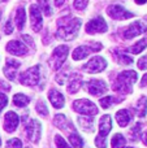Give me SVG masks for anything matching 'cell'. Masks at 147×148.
<instances>
[{
  "label": "cell",
  "instance_id": "obj_1",
  "mask_svg": "<svg viewBox=\"0 0 147 148\" xmlns=\"http://www.w3.org/2000/svg\"><path fill=\"white\" fill-rule=\"evenodd\" d=\"M57 25H59V29L56 31V38L61 40H73L80 31L81 20L68 16L65 18H60L57 21Z\"/></svg>",
  "mask_w": 147,
  "mask_h": 148
},
{
  "label": "cell",
  "instance_id": "obj_2",
  "mask_svg": "<svg viewBox=\"0 0 147 148\" xmlns=\"http://www.w3.org/2000/svg\"><path fill=\"white\" fill-rule=\"evenodd\" d=\"M138 79V75L133 70H128V72H122L116 77V81L113 84V90L121 94H130L132 92L133 83H135Z\"/></svg>",
  "mask_w": 147,
  "mask_h": 148
},
{
  "label": "cell",
  "instance_id": "obj_3",
  "mask_svg": "<svg viewBox=\"0 0 147 148\" xmlns=\"http://www.w3.org/2000/svg\"><path fill=\"white\" fill-rule=\"evenodd\" d=\"M112 129L111 117L108 114L103 116L99 121V134L95 139V144L99 148H107V136Z\"/></svg>",
  "mask_w": 147,
  "mask_h": 148
},
{
  "label": "cell",
  "instance_id": "obj_4",
  "mask_svg": "<svg viewBox=\"0 0 147 148\" xmlns=\"http://www.w3.org/2000/svg\"><path fill=\"white\" fill-rule=\"evenodd\" d=\"M39 79H41V66L39 65L30 68L26 72L21 73L20 75V82L23 86H35L39 83Z\"/></svg>",
  "mask_w": 147,
  "mask_h": 148
},
{
  "label": "cell",
  "instance_id": "obj_5",
  "mask_svg": "<svg viewBox=\"0 0 147 148\" xmlns=\"http://www.w3.org/2000/svg\"><path fill=\"white\" fill-rule=\"evenodd\" d=\"M73 109L76 112L81 113L83 116H95L98 113V108L94 103H91L90 100L87 99H80V100H76L73 103Z\"/></svg>",
  "mask_w": 147,
  "mask_h": 148
},
{
  "label": "cell",
  "instance_id": "obj_6",
  "mask_svg": "<svg viewBox=\"0 0 147 148\" xmlns=\"http://www.w3.org/2000/svg\"><path fill=\"white\" fill-rule=\"evenodd\" d=\"M68 52H69V47L68 46H59L54 49L52 52V59H51V65L55 70L60 69L64 64V61L67 60Z\"/></svg>",
  "mask_w": 147,
  "mask_h": 148
},
{
  "label": "cell",
  "instance_id": "obj_7",
  "mask_svg": "<svg viewBox=\"0 0 147 148\" xmlns=\"http://www.w3.org/2000/svg\"><path fill=\"white\" fill-rule=\"evenodd\" d=\"M145 31L147 33V26L141 21H137V22H133L132 25H129L126 29H124L121 35L124 39H133L137 35H141L142 33H145Z\"/></svg>",
  "mask_w": 147,
  "mask_h": 148
},
{
  "label": "cell",
  "instance_id": "obj_8",
  "mask_svg": "<svg viewBox=\"0 0 147 148\" xmlns=\"http://www.w3.org/2000/svg\"><path fill=\"white\" fill-rule=\"evenodd\" d=\"M102 49L100 43H93L90 46H80L73 51V60H83L91 52H98Z\"/></svg>",
  "mask_w": 147,
  "mask_h": 148
},
{
  "label": "cell",
  "instance_id": "obj_9",
  "mask_svg": "<svg viewBox=\"0 0 147 148\" xmlns=\"http://www.w3.org/2000/svg\"><path fill=\"white\" fill-rule=\"evenodd\" d=\"M107 14L111 18H113V20H128V18L134 17V14L132 12L126 10L121 5H116V4L109 5L107 8Z\"/></svg>",
  "mask_w": 147,
  "mask_h": 148
},
{
  "label": "cell",
  "instance_id": "obj_10",
  "mask_svg": "<svg viewBox=\"0 0 147 148\" xmlns=\"http://www.w3.org/2000/svg\"><path fill=\"white\" fill-rule=\"evenodd\" d=\"M107 23L104 21L103 17L98 16V17L93 18L90 22H87L86 25V33L87 34H100V33H106L107 31Z\"/></svg>",
  "mask_w": 147,
  "mask_h": 148
},
{
  "label": "cell",
  "instance_id": "obj_11",
  "mask_svg": "<svg viewBox=\"0 0 147 148\" xmlns=\"http://www.w3.org/2000/svg\"><path fill=\"white\" fill-rule=\"evenodd\" d=\"M107 68V61L100 56H95L83 66V72L86 73H100Z\"/></svg>",
  "mask_w": 147,
  "mask_h": 148
},
{
  "label": "cell",
  "instance_id": "obj_12",
  "mask_svg": "<svg viewBox=\"0 0 147 148\" xmlns=\"http://www.w3.org/2000/svg\"><path fill=\"white\" fill-rule=\"evenodd\" d=\"M85 88L89 94L94 95V96H98V95H103L107 91V84L102 79H91V81L86 82Z\"/></svg>",
  "mask_w": 147,
  "mask_h": 148
},
{
  "label": "cell",
  "instance_id": "obj_13",
  "mask_svg": "<svg viewBox=\"0 0 147 148\" xmlns=\"http://www.w3.org/2000/svg\"><path fill=\"white\" fill-rule=\"evenodd\" d=\"M30 18H31V27L35 33H39L43 26V17H42V10L36 4L30 5Z\"/></svg>",
  "mask_w": 147,
  "mask_h": 148
},
{
  "label": "cell",
  "instance_id": "obj_14",
  "mask_svg": "<svg viewBox=\"0 0 147 148\" xmlns=\"http://www.w3.org/2000/svg\"><path fill=\"white\" fill-rule=\"evenodd\" d=\"M26 134H27V138L30 140H33L34 143H38L39 139H41V134H42L41 122L36 120H30V122L26 126Z\"/></svg>",
  "mask_w": 147,
  "mask_h": 148
},
{
  "label": "cell",
  "instance_id": "obj_15",
  "mask_svg": "<svg viewBox=\"0 0 147 148\" xmlns=\"http://www.w3.org/2000/svg\"><path fill=\"white\" fill-rule=\"evenodd\" d=\"M7 51L9 52V53L14 55V56H22V55L27 53V47H26L22 42L12 40V42H8Z\"/></svg>",
  "mask_w": 147,
  "mask_h": 148
},
{
  "label": "cell",
  "instance_id": "obj_16",
  "mask_svg": "<svg viewBox=\"0 0 147 148\" xmlns=\"http://www.w3.org/2000/svg\"><path fill=\"white\" fill-rule=\"evenodd\" d=\"M18 121H20L18 120V116L14 112H12V110L8 112L4 116V130L7 133H13L18 126Z\"/></svg>",
  "mask_w": 147,
  "mask_h": 148
},
{
  "label": "cell",
  "instance_id": "obj_17",
  "mask_svg": "<svg viewBox=\"0 0 147 148\" xmlns=\"http://www.w3.org/2000/svg\"><path fill=\"white\" fill-rule=\"evenodd\" d=\"M20 65H21V62L17 61V60L7 59V65L4 66V74L7 75V78L13 81L16 78V70L20 68Z\"/></svg>",
  "mask_w": 147,
  "mask_h": 148
},
{
  "label": "cell",
  "instance_id": "obj_18",
  "mask_svg": "<svg viewBox=\"0 0 147 148\" xmlns=\"http://www.w3.org/2000/svg\"><path fill=\"white\" fill-rule=\"evenodd\" d=\"M48 99H49V101L52 103V105H54L55 108H57V109L64 107V103H65L64 95H63L61 92H59L57 90H51V91L48 92Z\"/></svg>",
  "mask_w": 147,
  "mask_h": 148
},
{
  "label": "cell",
  "instance_id": "obj_19",
  "mask_svg": "<svg viewBox=\"0 0 147 148\" xmlns=\"http://www.w3.org/2000/svg\"><path fill=\"white\" fill-rule=\"evenodd\" d=\"M77 121L83 131H86V133H93L94 131V120L91 116H80Z\"/></svg>",
  "mask_w": 147,
  "mask_h": 148
},
{
  "label": "cell",
  "instance_id": "obj_20",
  "mask_svg": "<svg viewBox=\"0 0 147 148\" xmlns=\"http://www.w3.org/2000/svg\"><path fill=\"white\" fill-rule=\"evenodd\" d=\"M81 84H82V75L81 74H73L69 78V82H68V91L70 94H74L80 90Z\"/></svg>",
  "mask_w": 147,
  "mask_h": 148
},
{
  "label": "cell",
  "instance_id": "obj_21",
  "mask_svg": "<svg viewBox=\"0 0 147 148\" xmlns=\"http://www.w3.org/2000/svg\"><path fill=\"white\" fill-rule=\"evenodd\" d=\"M116 120L117 123H119L121 127H125V126L129 125L130 120H132V114L128 109H121L116 113Z\"/></svg>",
  "mask_w": 147,
  "mask_h": 148
},
{
  "label": "cell",
  "instance_id": "obj_22",
  "mask_svg": "<svg viewBox=\"0 0 147 148\" xmlns=\"http://www.w3.org/2000/svg\"><path fill=\"white\" fill-rule=\"evenodd\" d=\"M135 113H137L139 117H145L146 116V113H147V97L146 96H141L139 100L137 101Z\"/></svg>",
  "mask_w": 147,
  "mask_h": 148
},
{
  "label": "cell",
  "instance_id": "obj_23",
  "mask_svg": "<svg viewBox=\"0 0 147 148\" xmlns=\"http://www.w3.org/2000/svg\"><path fill=\"white\" fill-rule=\"evenodd\" d=\"M25 21H26V13L25 9L22 8H18L17 12H16V23H17L18 30H22L23 26H25Z\"/></svg>",
  "mask_w": 147,
  "mask_h": 148
},
{
  "label": "cell",
  "instance_id": "obj_24",
  "mask_svg": "<svg viewBox=\"0 0 147 148\" xmlns=\"http://www.w3.org/2000/svg\"><path fill=\"white\" fill-rule=\"evenodd\" d=\"M111 144H112V148H125V146H126V139L121 134H115L111 140Z\"/></svg>",
  "mask_w": 147,
  "mask_h": 148
},
{
  "label": "cell",
  "instance_id": "obj_25",
  "mask_svg": "<svg viewBox=\"0 0 147 148\" xmlns=\"http://www.w3.org/2000/svg\"><path fill=\"white\" fill-rule=\"evenodd\" d=\"M29 101H30V97L23 94H16L13 97V103H14L16 107H26Z\"/></svg>",
  "mask_w": 147,
  "mask_h": 148
},
{
  "label": "cell",
  "instance_id": "obj_26",
  "mask_svg": "<svg viewBox=\"0 0 147 148\" xmlns=\"http://www.w3.org/2000/svg\"><path fill=\"white\" fill-rule=\"evenodd\" d=\"M147 47V38L145 39H142V40H139L138 43H135L134 46H132V47H129L128 48V51L129 52H132V53H135V55H138V53H141V52L143 51Z\"/></svg>",
  "mask_w": 147,
  "mask_h": 148
},
{
  "label": "cell",
  "instance_id": "obj_27",
  "mask_svg": "<svg viewBox=\"0 0 147 148\" xmlns=\"http://www.w3.org/2000/svg\"><path fill=\"white\" fill-rule=\"evenodd\" d=\"M69 142L73 148H82L83 147V140L77 133H72L69 135Z\"/></svg>",
  "mask_w": 147,
  "mask_h": 148
},
{
  "label": "cell",
  "instance_id": "obj_28",
  "mask_svg": "<svg viewBox=\"0 0 147 148\" xmlns=\"http://www.w3.org/2000/svg\"><path fill=\"white\" fill-rule=\"evenodd\" d=\"M115 56H116L117 62H119V64H121V65H130V64H133V59L130 56H128L126 53L117 52Z\"/></svg>",
  "mask_w": 147,
  "mask_h": 148
},
{
  "label": "cell",
  "instance_id": "obj_29",
  "mask_svg": "<svg viewBox=\"0 0 147 148\" xmlns=\"http://www.w3.org/2000/svg\"><path fill=\"white\" fill-rule=\"evenodd\" d=\"M54 123L57 126L59 129H61V130H65L67 129V118H65L64 114H56V117L54 118Z\"/></svg>",
  "mask_w": 147,
  "mask_h": 148
},
{
  "label": "cell",
  "instance_id": "obj_30",
  "mask_svg": "<svg viewBox=\"0 0 147 148\" xmlns=\"http://www.w3.org/2000/svg\"><path fill=\"white\" fill-rule=\"evenodd\" d=\"M115 101H116V103L117 101H121V99H116L115 96H106V97H102L99 103H100V105L103 108H109Z\"/></svg>",
  "mask_w": 147,
  "mask_h": 148
},
{
  "label": "cell",
  "instance_id": "obj_31",
  "mask_svg": "<svg viewBox=\"0 0 147 148\" xmlns=\"http://www.w3.org/2000/svg\"><path fill=\"white\" fill-rule=\"evenodd\" d=\"M141 130H142V123H135L129 131V135L132 138V140H137L139 138V134H141Z\"/></svg>",
  "mask_w": 147,
  "mask_h": 148
},
{
  "label": "cell",
  "instance_id": "obj_32",
  "mask_svg": "<svg viewBox=\"0 0 147 148\" xmlns=\"http://www.w3.org/2000/svg\"><path fill=\"white\" fill-rule=\"evenodd\" d=\"M38 7H41L42 9H43V12H44V14L46 16H51L52 9H51V5H49V0H39Z\"/></svg>",
  "mask_w": 147,
  "mask_h": 148
},
{
  "label": "cell",
  "instance_id": "obj_33",
  "mask_svg": "<svg viewBox=\"0 0 147 148\" xmlns=\"http://www.w3.org/2000/svg\"><path fill=\"white\" fill-rule=\"evenodd\" d=\"M35 109L41 116H47L48 114V109H47V107H46V104H44L43 100H39V101L36 103Z\"/></svg>",
  "mask_w": 147,
  "mask_h": 148
},
{
  "label": "cell",
  "instance_id": "obj_34",
  "mask_svg": "<svg viewBox=\"0 0 147 148\" xmlns=\"http://www.w3.org/2000/svg\"><path fill=\"white\" fill-rule=\"evenodd\" d=\"M7 148H22V142L17 138L9 139L7 142Z\"/></svg>",
  "mask_w": 147,
  "mask_h": 148
},
{
  "label": "cell",
  "instance_id": "obj_35",
  "mask_svg": "<svg viewBox=\"0 0 147 148\" xmlns=\"http://www.w3.org/2000/svg\"><path fill=\"white\" fill-rule=\"evenodd\" d=\"M55 144L57 148H72L68 146V143L64 140V138H61V135H56L55 136Z\"/></svg>",
  "mask_w": 147,
  "mask_h": 148
},
{
  "label": "cell",
  "instance_id": "obj_36",
  "mask_svg": "<svg viewBox=\"0 0 147 148\" xmlns=\"http://www.w3.org/2000/svg\"><path fill=\"white\" fill-rule=\"evenodd\" d=\"M87 1L89 0H74L73 5H74V8L77 10H83L86 7H87Z\"/></svg>",
  "mask_w": 147,
  "mask_h": 148
},
{
  "label": "cell",
  "instance_id": "obj_37",
  "mask_svg": "<svg viewBox=\"0 0 147 148\" xmlns=\"http://www.w3.org/2000/svg\"><path fill=\"white\" fill-rule=\"evenodd\" d=\"M4 33L7 34V35H9V34L13 33V25H12V20H8L7 23H5V27H4Z\"/></svg>",
  "mask_w": 147,
  "mask_h": 148
},
{
  "label": "cell",
  "instance_id": "obj_38",
  "mask_svg": "<svg viewBox=\"0 0 147 148\" xmlns=\"http://www.w3.org/2000/svg\"><path fill=\"white\" fill-rule=\"evenodd\" d=\"M138 68H139L141 70L147 69V56H143L142 59L138 60Z\"/></svg>",
  "mask_w": 147,
  "mask_h": 148
},
{
  "label": "cell",
  "instance_id": "obj_39",
  "mask_svg": "<svg viewBox=\"0 0 147 148\" xmlns=\"http://www.w3.org/2000/svg\"><path fill=\"white\" fill-rule=\"evenodd\" d=\"M7 103H8V97L5 96L4 94H1V92H0V112H1V109L5 107V105H7Z\"/></svg>",
  "mask_w": 147,
  "mask_h": 148
},
{
  "label": "cell",
  "instance_id": "obj_40",
  "mask_svg": "<svg viewBox=\"0 0 147 148\" xmlns=\"http://www.w3.org/2000/svg\"><path fill=\"white\" fill-rule=\"evenodd\" d=\"M0 87H1V88H4L5 91H9V90H10V86H8L7 82H3V81H0Z\"/></svg>",
  "mask_w": 147,
  "mask_h": 148
},
{
  "label": "cell",
  "instance_id": "obj_41",
  "mask_svg": "<svg viewBox=\"0 0 147 148\" xmlns=\"http://www.w3.org/2000/svg\"><path fill=\"white\" fill-rule=\"evenodd\" d=\"M141 86H142V87H146L147 86V73L143 75L142 81H141Z\"/></svg>",
  "mask_w": 147,
  "mask_h": 148
},
{
  "label": "cell",
  "instance_id": "obj_42",
  "mask_svg": "<svg viewBox=\"0 0 147 148\" xmlns=\"http://www.w3.org/2000/svg\"><path fill=\"white\" fill-rule=\"evenodd\" d=\"M65 1H67V0H55V5H56V7H61Z\"/></svg>",
  "mask_w": 147,
  "mask_h": 148
},
{
  "label": "cell",
  "instance_id": "obj_43",
  "mask_svg": "<svg viewBox=\"0 0 147 148\" xmlns=\"http://www.w3.org/2000/svg\"><path fill=\"white\" fill-rule=\"evenodd\" d=\"M142 140H143V143H145L146 146H147V131H146L145 134H143V136H142Z\"/></svg>",
  "mask_w": 147,
  "mask_h": 148
},
{
  "label": "cell",
  "instance_id": "obj_44",
  "mask_svg": "<svg viewBox=\"0 0 147 148\" xmlns=\"http://www.w3.org/2000/svg\"><path fill=\"white\" fill-rule=\"evenodd\" d=\"M147 1V0H135V3L137 4H139V5H142V4H145V3Z\"/></svg>",
  "mask_w": 147,
  "mask_h": 148
},
{
  "label": "cell",
  "instance_id": "obj_45",
  "mask_svg": "<svg viewBox=\"0 0 147 148\" xmlns=\"http://www.w3.org/2000/svg\"><path fill=\"white\" fill-rule=\"evenodd\" d=\"M0 147H1V139H0Z\"/></svg>",
  "mask_w": 147,
  "mask_h": 148
},
{
  "label": "cell",
  "instance_id": "obj_46",
  "mask_svg": "<svg viewBox=\"0 0 147 148\" xmlns=\"http://www.w3.org/2000/svg\"><path fill=\"white\" fill-rule=\"evenodd\" d=\"M125 148H133V147H125Z\"/></svg>",
  "mask_w": 147,
  "mask_h": 148
},
{
  "label": "cell",
  "instance_id": "obj_47",
  "mask_svg": "<svg viewBox=\"0 0 147 148\" xmlns=\"http://www.w3.org/2000/svg\"><path fill=\"white\" fill-rule=\"evenodd\" d=\"M0 17H1V12H0Z\"/></svg>",
  "mask_w": 147,
  "mask_h": 148
},
{
  "label": "cell",
  "instance_id": "obj_48",
  "mask_svg": "<svg viewBox=\"0 0 147 148\" xmlns=\"http://www.w3.org/2000/svg\"><path fill=\"white\" fill-rule=\"evenodd\" d=\"M1 1H7V0H1Z\"/></svg>",
  "mask_w": 147,
  "mask_h": 148
},
{
  "label": "cell",
  "instance_id": "obj_49",
  "mask_svg": "<svg viewBox=\"0 0 147 148\" xmlns=\"http://www.w3.org/2000/svg\"><path fill=\"white\" fill-rule=\"evenodd\" d=\"M146 20H147V16H146Z\"/></svg>",
  "mask_w": 147,
  "mask_h": 148
}]
</instances>
